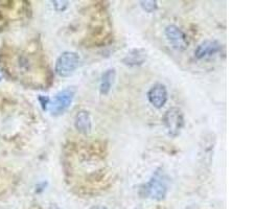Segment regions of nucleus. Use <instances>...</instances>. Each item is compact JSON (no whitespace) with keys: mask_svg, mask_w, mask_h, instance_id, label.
<instances>
[{"mask_svg":"<svg viewBox=\"0 0 279 209\" xmlns=\"http://www.w3.org/2000/svg\"><path fill=\"white\" fill-rule=\"evenodd\" d=\"M167 193L166 178L162 172L157 171L146 183L142 189L141 195L144 198H150L155 201H162L165 199Z\"/></svg>","mask_w":279,"mask_h":209,"instance_id":"1","label":"nucleus"},{"mask_svg":"<svg viewBox=\"0 0 279 209\" xmlns=\"http://www.w3.org/2000/svg\"><path fill=\"white\" fill-rule=\"evenodd\" d=\"M81 58L76 53L65 51L62 54L56 62V72L62 78H67L80 66Z\"/></svg>","mask_w":279,"mask_h":209,"instance_id":"2","label":"nucleus"},{"mask_svg":"<svg viewBox=\"0 0 279 209\" xmlns=\"http://www.w3.org/2000/svg\"><path fill=\"white\" fill-rule=\"evenodd\" d=\"M163 124L170 137H177L184 127V114L181 109L169 108L163 115Z\"/></svg>","mask_w":279,"mask_h":209,"instance_id":"3","label":"nucleus"},{"mask_svg":"<svg viewBox=\"0 0 279 209\" xmlns=\"http://www.w3.org/2000/svg\"><path fill=\"white\" fill-rule=\"evenodd\" d=\"M75 95V88L68 87L64 90L60 91L54 98L51 103V111L53 115H61L63 114L70 106L73 101Z\"/></svg>","mask_w":279,"mask_h":209,"instance_id":"4","label":"nucleus"},{"mask_svg":"<svg viewBox=\"0 0 279 209\" xmlns=\"http://www.w3.org/2000/svg\"><path fill=\"white\" fill-rule=\"evenodd\" d=\"M164 34H165V37H166L168 43L176 50L183 51L188 48V46H189L188 37H186L184 32L177 25H174V24L167 25L165 27Z\"/></svg>","mask_w":279,"mask_h":209,"instance_id":"5","label":"nucleus"},{"mask_svg":"<svg viewBox=\"0 0 279 209\" xmlns=\"http://www.w3.org/2000/svg\"><path fill=\"white\" fill-rule=\"evenodd\" d=\"M214 145H215V136L212 133L205 134L204 137L201 139L199 155H200L201 166L204 167V170L208 169L211 166Z\"/></svg>","mask_w":279,"mask_h":209,"instance_id":"6","label":"nucleus"},{"mask_svg":"<svg viewBox=\"0 0 279 209\" xmlns=\"http://www.w3.org/2000/svg\"><path fill=\"white\" fill-rule=\"evenodd\" d=\"M167 98V89L163 84H155L150 88L148 92V99L153 107L161 109L166 103Z\"/></svg>","mask_w":279,"mask_h":209,"instance_id":"7","label":"nucleus"},{"mask_svg":"<svg viewBox=\"0 0 279 209\" xmlns=\"http://www.w3.org/2000/svg\"><path fill=\"white\" fill-rule=\"evenodd\" d=\"M222 48V45L215 40H205L201 44H199L198 47L195 50V57L199 60H203L210 58L218 54Z\"/></svg>","mask_w":279,"mask_h":209,"instance_id":"8","label":"nucleus"},{"mask_svg":"<svg viewBox=\"0 0 279 209\" xmlns=\"http://www.w3.org/2000/svg\"><path fill=\"white\" fill-rule=\"evenodd\" d=\"M74 127L80 133L87 135L91 132L92 122L90 113L86 110H81L76 113L74 117Z\"/></svg>","mask_w":279,"mask_h":209,"instance_id":"9","label":"nucleus"},{"mask_svg":"<svg viewBox=\"0 0 279 209\" xmlns=\"http://www.w3.org/2000/svg\"><path fill=\"white\" fill-rule=\"evenodd\" d=\"M116 78V70L114 68L107 69L101 78V84H100V92L103 95H107L110 92L111 88L114 84Z\"/></svg>","mask_w":279,"mask_h":209,"instance_id":"10","label":"nucleus"},{"mask_svg":"<svg viewBox=\"0 0 279 209\" xmlns=\"http://www.w3.org/2000/svg\"><path fill=\"white\" fill-rule=\"evenodd\" d=\"M147 60V53L144 49L136 48L131 50L125 58L122 59L123 64L128 66H141Z\"/></svg>","mask_w":279,"mask_h":209,"instance_id":"11","label":"nucleus"},{"mask_svg":"<svg viewBox=\"0 0 279 209\" xmlns=\"http://www.w3.org/2000/svg\"><path fill=\"white\" fill-rule=\"evenodd\" d=\"M142 8L148 12V13H153L158 9L157 2H154V0H147V2H141Z\"/></svg>","mask_w":279,"mask_h":209,"instance_id":"12","label":"nucleus"},{"mask_svg":"<svg viewBox=\"0 0 279 209\" xmlns=\"http://www.w3.org/2000/svg\"><path fill=\"white\" fill-rule=\"evenodd\" d=\"M90 209H110V208L105 207V206H93V207H91Z\"/></svg>","mask_w":279,"mask_h":209,"instance_id":"13","label":"nucleus"},{"mask_svg":"<svg viewBox=\"0 0 279 209\" xmlns=\"http://www.w3.org/2000/svg\"><path fill=\"white\" fill-rule=\"evenodd\" d=\"M0 79H2V78H0Z\"/></svg>","mask_w":279,"mask_h":209,"instance_id":"14","label":"nucleus"}]
</instances>
